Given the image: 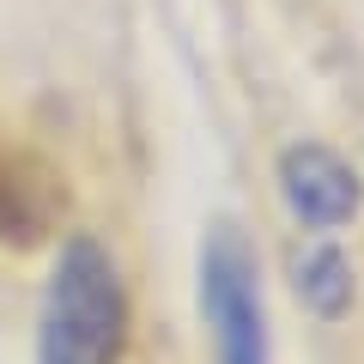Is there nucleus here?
<instances>
[{"instance_id":"obj_1","label":"nucleus","mask_w":364,"mask_h":364,"mask_svg":"<svg viewBox=\"0 0 364 364\" xmlns=\"http://www.w3.org/2000/svg\"><path fill=\"white\" fill-rule=\"evenodd\" d=\"M128 286L97 237H67L37 310V364H122Z\"/></svg>"},{"instance_id":"obj_2","label":"nucleus","mask_w":364,"mask_h":364,"mask_svg":"<svg viewBox=\"0 0 364 364\" xmlns=\"http://www.w3.org/2000/svg\"><path fill=\"white\" fill-rule=\"evenodd\" d=\"M200 322L213 340V364H273L261 261L231 219H219L200 243Z\"/></svg>"},{"instance_id":"obj_3","label":"nucleus","mask_w":364,"mask_h":364,"mask_svg":"<svg viewBox=\"0 0 364 364\" xmlns=\"http://www.w3.org/2000/svg\"><path fill=\"white\" fill-rule=\"evenodd\" d=\"M279 200H286V213L304 225V231H322L334 237L340 225L358 219V170L346 164V158L334 152V146L322 140H291L286 152H279Z\"/></svg>"},{"instance_id":"obj_4","label":"nucleus","mask_w":364,"mask_h":364,"mask_svg":"<svg viewBox=\"0 0 364 364\" xmlns=\"http://www.w3.org/2000/svg\"><path fill=\"white\" fill-rule=\"evenodd\" d=\"M291 291H298V304L316 322H340L352 310V261H346V249L316 231V243H304L291 255Z\"/></svg>"}]
</instances>
